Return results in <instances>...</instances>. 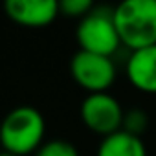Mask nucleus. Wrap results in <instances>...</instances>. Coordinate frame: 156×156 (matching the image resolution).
<instances>
[{
	"instance_id": "nucleus-10",
	"label": "nucleus",
	"mask_w": 156,
	"mask_h": 156,
	"mask_svg": "<svg viewBox=\"0 0 156 156\" xmlns=\"http://www.w3.org/2000/svg\"><path fill=\"white\" fill-rule=\"evenodd\" d=\"M35 156H79V152L70 141L53 140V141L42 143Z\"/></svg>"
},
{
	"instance_id": "nucleus-2",
	"label": "nucleus",
	"mask_w": 156,
	"mask_h": 156,
	"mask_svg": "<svg viewBox=\"0 0 156 156\" xmlns=\"http://www.w3.org/2000/svg\"><path fill=\"white\" fill-rule=\"evenodd\" d=\"M44 118L33 107L13 108L0 125V143L4 151L15 156L33 152L42 145L44 138Z\"/></svg>"
},
{
	"instance_id": "nucleus-11",
	"label": "nucleus",
	"mask_w": 156,
	"mask_h": 156,
	"mask_svg": "<svg viewBox=\"0 0 156 156\" xmlns=\"http://www.w3.org/2000/svg\"><path fill=\"white\" fill-rule=\"evenodd\" d=\"M94 9L92 0H62L59 2V11L66 17H81L85 19Z\"/></svg>"
},
{
	"instance_id": "nucleus-5",
	"label": "nucleus",
	"mask_w": 156,
	"mask_h": 156,
	"mask_svg": "<svg viewBox=\"0 0 156 156\" xmlns=\"http://www.w3.org/2000/svg\"><path fill=\"white\" fill-rule=\"evenodd\" d=\"M123 108L116 98L107 92L88 94L81 105V119L83 123L96 134L103 138L121 130L123 127Z\"/></svg>"
},
{
	"instance_id": "nucleus-3",
	"label": "nucleus",
	"mask_w": 156,
	"mask_h": 156,
	"mask_svg": "<svg viewBox=\"0 0 156 156\" xmlns=\"http://www.w3.org/2000/svg\"><path fill=\"white\" fill-rule=\"evenodd\" d=\"M77 42L83 51L110 57L121 44L118 30L114 26L112 11L105 13L101 9H92L77 26Z\"/></svg>"
},
{
	"instance_id": "nucleus-1",
	"label": "nucleus",
	"mask_w": 156,
	"mask_h": 156,
	"mask_svg": "<svg viewBox=\"0 0 156 156\" xmlns=\"http://www.w3.org/2000/svg\"><path fill=\"white\" fill-rule=\"evenodd\" d=\"M112 19L123 46L132 51L156 46V0H125Z\"/></svg>"
},
{
	"instance_id": "nucleus-12",
	"label": "nucleus",
	"mask_w": 156,
	"mask_h": 156,
	"mask_svg": "<svg viewBox=\"0 0 156 156\" xmlns=\"http://www.w3.org/2000/svg\"><path fill=\"white\" fill-rule=\"evenodd\" d=\"M0 156H15V154H9V152H6V151H4V152H0Z\"/></svg>"
},
{
	"instance_id": "nucleus-4",
	"label": "nucleus",
	"mask_w": 156,
	"mask_h": 156,
	"mask_svg": "<svg viewBox=\"0 0 156 156\" xmlns=\"http://www.w3.org/2000/svg\"><path fill=\"white\" fill-rule=\"evenodd\" d=\"M70 72L75 83L90 94L107 92L116 79V66L110 57L79 50L70 62Z\"/></svg>"
},
{
	"instance_id": "nucleus-9",
	"label": "nucleus",
	"mask_w": 156,
	"mask_h": 156,
	"mask_svg": "<svg viewBox=\"0 0 156 156\" xmlns=\"http://www.w3.org/2000/svg\"><path fill=\"white\" fill-rule=\"evenodd\" d=\"M147 127H149V116H147L143 110L134 108V110L125 112L121 130H125V132H129V134H132V136L141 138V134L145 132Z\"/></svg>"
},
{
	"instance_id": "nucleus-6",
	"label": "nucleus",
	"mask_w": 156,
	"mask_h": 156,
	"mask_svg": "<svg viewBox=\"0 0 156 156\" xmlns=\"http://www.w3.org/2000/svg\"><path fill=\"white\" fill-rule=\"evenodd\" d=\"M4 9L11 20L30 28L48 26L61 13L55 0H8Z\"/></svg>"
},
{
	"instance_id": "nucleus-8",
	"label": "nucleus",
	"mask_w": 156,
	"mask_h": 156,
	"mask_svg": "<svg viewBox=\"0 0 156 156\" xmlns=\"http://www.w3.org/2000/svg\"><path fill=\"white\" fill-rule=\"evenodd\" d=\"M98 156H147L141 138L132 136L125 130H118L103 138Z\"/></svg>"
},
{
	"instance_id": "nucleus-7",
	"label": "nucleus",
	"mask_w": 156,
	"mask_h": 156,
	"mask_svg": "<svg viewBox=\"0 0 156 156\" xmlns=\"http://www.w3.org/2000/svg\"><path fill=\"white\" fill-rule=\"evenodd\" d=\"M129 81L145 94H156V46L132 51L127 61Z\"/></svg>"
}]
</instances>
